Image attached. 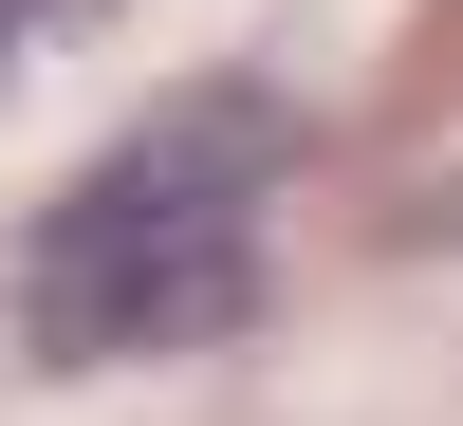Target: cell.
<instances>
[{
	"mask_svg": "<svg viewBox=\"0 0 463 426\" xmlns=\"http://www.w3.org/2000/svg\"><path fill=\"white\" fill-rule=\"evenodd\" d=\"M279 93L241 74H185L167 111L111 130V167H74L19 241V334L56 371L111 353H204V334L260 316V204H279Z\"/></svg>",
	"mask_w": 463,
	"mask_h": 426,
	"instance_id": "cell-1",
	"label": "cell"
},
{
	"mask_svg": "<svg viewBox=\"0 0 463 426\" xmlns=\"http://www.w3.org/2000/svg\"><path fill=\"white\" fill-rule=\"evenodd\" d=\"M56 19H93V0H0V93H19V56H37Z\"/></svg>",
	"mask_w": 463,
	"mask_h": 426,
	"instance_id": "cell-2",
	"label": "cell"
}]
</instances>
